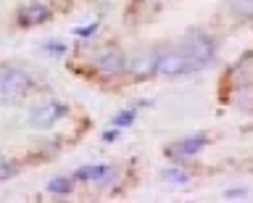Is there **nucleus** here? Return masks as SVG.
<instances>
[{"label":"nucleus","instance_id":"2eb2a0df","mask_svg":"<svg viewBox=\"0 0 253 203\" xmlns=\"http://www.w3.org/2000/svg\"><path fill=\"white\" fill-rule=\"evenodd\" d=\"M47 53H50V56H63V53H66V48H63V45H58V42H47Z\"/></svg>","mask_w":253,"mask_h":203},{"label":"nucleus","instance_id":"f257e3e1","mask_svg":"<svg viewBox=\"0 0 253 203\" xmlns=\"http://www.w3.org/2000/svg\"><path fill=\"white\" fill-rule=\"evenodd\" d=\"M156 72L164 77H179V74L195 72V66L190 64V58L182 50H161L156 58Z\"/></svg>","mask_w":253,"mask_h":203},{"label":"nucleus","instance_id":"9b49d317","mask_svg":"<svg viewBox=\"0 0 253 203\" xmlns=\"http://www.w3.org/2000/svg\"><path fill=\"white\" fill-rule=\"evenodd\" d=\"M71 179H66V177H55V179H50L47 182V190L50 193H55V195H66V193H71Z\"/></svg>","mask_w":253,"mask_h":203},{"label":"nucleus","instance_id":"ddd939ff","mask_svg":"<svg viewBox=\"0 0 253 203\" xmlns=\"http://www.w3.org/2000/svg\"><path fill=\"white\" fill-rule=\"evenodd\" d=\"M11 174H13V163L0 159V179H5V177H11Z\"/></svg>","mask_w":253,"mask_h":203},{"label":"nucleus","instance_id":"20e7f679","mask_svg":"<svg viewBox=\"0 0 253 203\" xmlns=\"http://www.w3.org/2000/svg\"><path fill=\"white\" fill-rule=\"evenodd\" d=\"M63 114H66V108H63L61 103H45V106H40V108L32 111V127L47 129V127H53L55 122H61Z\"/></svg>","mask_w":253,"mask_h":203},{"label":"nucleus","instance_id":"f03ea898","mask_svg":"<svg viewBox=\"0 0 253 203\" xmlns=\"http://www.w3.org/2000/svg\"><path fill=\"white\" fill-rule=\"evenodd\" d=\"M182 53L190 58V64H193L195 69H201V66H206L213 58V42L206 35L193 32L190 37H185V50Z\"/></svg>","mask_w":253,"mask_h":203},{"label":"nucleus","instance_id":"f8f14e48","mask_svg":"<svg viewBox=\"0 0 253 203\" xmlns=\"http://www.w3.org/2000/svg\"><path fill=\"white\" fill-rule=\"evenodd\" d=\"M132 122H134V111H124L122 116H116V124H119V127H129Z\"/></svg>","mask_w":253,"mask_h":203},{"label":"nucleus","instance_id":"39448f33","mask_svg":"<svg viewBox=\"0 0 253 203\" xmlns=\"http://www.w3.org/2000/svg\"><path fill=\"white\" fill-rule=\"evenodd\" d=\"M206 140L203 135H195V137H185V140H179V143H174L166 148V156H171V159H187V156H195V153H201L203 148H206Z\"/></svg>","mask_w":253,"mask_h":203},{"label":"nucleus","instance_id":"0eeeda50","mask_svg":"<svg viewBox=\"0 0 253 203\" xmlns=\"http://www.w3.org/2000/svg\"><path fill=\"white\" fill-rule=\"evenodd\" d=\"M47 16H50V11H47L45 5H27V8L19 11V21L24 27H35L40 21H45Z\"/></svg>","mask_w":253,"mask_h":203},{"label":"nucleus","instance_id":"6e6552de","mask_svg":"<svg viewBox=\"0 0 253 203\" xmlns=\"http://www.w3.org/2000/svg\"><path fill=\"white\" fill-rule=\"evenodd\" d=\"M156 58H158V50H145V53H137L132 61V72L134 74H148V72H156Z\"/></svg>","mask_w":253,"mask_h":203},{"label":"nucleus","instance_id":"dca6fc26","mask_svg":"<svg viewBox=\"0 0 253 203\" xmlns=\"http://www.w3.org/2000/svg\"><path fill=\"white\" fill-rule=\"evenodd\" d=\"M92 32H95V24H90V27H84V29H77V35H79V37H90Z\"/></svg>","mask_w":253,"mask_h":203},{"label":"nucleus","instance_id":"9d476101","mask_svg":"<svg viewBox=\"0 0 253 203\" xmlns=\"http://www.w3.org/2000/svg\"><path fill=\"white\" fill-rule=\"evenodd\" d=\"M161 177H164V182L166 185H174V187H182V185H187V171H182V169H164L161 171Z\"/></svg>","mask_w":253,"mask_h":203},{"label":"nucleus","instance_id":"1a4fd4ad","mask_svg":"<svg viewBox=\"0 0 253 203\" xmlns=\"http://www.w3.org/2000/svg\"><path fill=\"white\" fill-rule=\"evenodd\" d=\"M108 174H111L108 166H82L77 171L79 179H92V182H100V179H106Z\"/></svg>","mask_w":253,"mask_h":203},{"label":"nucleus","instance_id":"7ed1b4c3","mask_svg":"<svg viewBox=\"0 0 253 203\" xmlns=\"http://www.w3.org/2000/svg\"><path fill=\"white\" fill-rule=\"evenodd\" d=\"M0 90H3L5 98L27 95V90H29V77H27V72H21V69H8V72L0 77Z\"/></svg>","mask_w":253,"mask_h":203},{"label":"nucleus","instance_id":"4468645a","mask_svg":"<svg viewBox=\"0 0 253 203\" xmlns=\"http://www.w3.org/2000/svg\"><path fill=\"white\" fill-rule=\"evenodd\" d=\"M232 5H240V8H237V11H240L243 16H251V0H235Z\"/></svg>","mask_w":253,"mask_h":203},{"label":"nucleus","instance_id":"423d86ee","mask_svg":"<svg viewBox=\"0 0 253 203\" xmlns=\"http://www.w3.org/2000/svg\"><path fill=\"white\" fill-rule=\"evenodd\" d=\"M98 66H100L103 74L114 77V74H122V72H124V58L119 56L116 50H108V53H103V56H100Z\"/></svg>","mask_w":253,"mask_h":203}]
</instances>
